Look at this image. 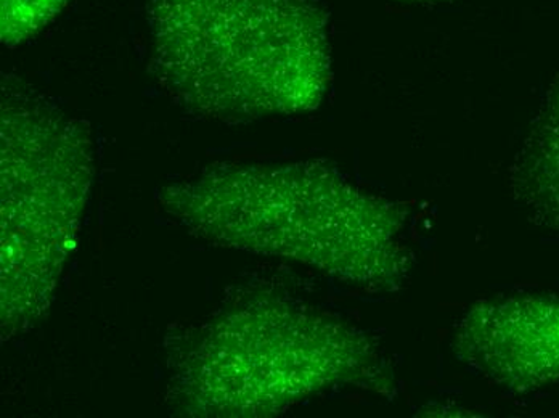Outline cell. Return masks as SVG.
Wrapping results in <instances>:
<instances>
[{"label":"cell","mask_w":559,"mask_h":418,"mask_svg":"<svg viewBox=\"0 0 559 418\" xmlns=\"http://www.w3.org/2000/svg\"><path fill=\"white\" fill-rule=\"evenodd\" d=\"M456 358L500 389L527 393L559 380V299L493 298L479 302L453 335Z\"/></svg>","instance_id":"obj_2"},{"label":"cell","mask_w":559,"mask_h":418,"mask_svg":"<svg viewBox=\"0 0 559 418\" xmlns=\"http://www.w3.org/2000/svg\"><path fill=\"white\" fill-rule=\"evenodd\" d=\"M153 60L190 107L225 117L316 107L330 71L313 0H150Z\"/></svg>","instance_id":"obj_1"},{"label":"cell","mask_w":559,"mask_h":418,"mask_svg":"<svg viewBox=\"0 0 559 418\" xmlns=\"http://www.w3.org/2000/svg\"><path fill=\"white\" fill-rule=\"evenodd\" d=\"M513 186L531 220L559 237V89L521 153Z\"/></svg>","instance_id":"obj_3"},{"label":"cell","mask_w":559,"mask_h":418,"mask_svg":"<svg viewBox=\"0 0 559 418\" xmlns=\"http://www.w3.org/2000/svg\"><path fill=\"white\" fill-rule=\"evenodd\" d=\"M70 0H2V40L15 46L49 26Z\"/></svg>","instance_id":"obj_4"}]
</instances>
